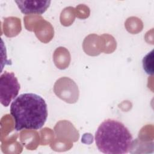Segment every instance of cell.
<instances>
[{
  "instance_id": "3957f363",
  "label": "cell",
  "mask_w": 154,
  "mask_h": 154,
  "mask_svg": "<svg viewBox=\"0 0 154 154\" xmlns=\"http://www.w3.org/2000/svg\"><path fill=\"white\" fill-rule=\"evenodd\" d=\"M20 84L14 73L4 72L0 76V102L7 107L19 94Z\"/></svg>"
},
{
  "instance_id": "5b68a950",
  "label": "cell",
  "mask_w": 154,
  "mask_h": 154,
  "mask_svg": "<svg viewBox=\"0 0 154 154\" xmlns=\"http://www.w3.org/2000/svg\"><path fill=\"white\" fill-rule=\"evenodd\" d=\"M153 50L148 53L143 59V69L148 75H153Z\"/></svg>"
},
{
  "instance_id": "7a4b0ae2",
  "label": "cell",
  "mask_w": 154,
  "mask_h": 154,
  "mask_svg": "<svg viewBox=\"0 0 154 154\" xmlns=\"http://www.w3.org/2000/svg\"><path fill=\"white\" fill-rule=\"evenodd\" d=\"M96 145L107 154H125L132 147L133 138L129 129L120 122L108 119L98 127L95 134Z\"/></svg>"
},
{
  "instance_id": "6da1fadb",
  "label": "cell",
  "mask_w": 154,
  "mask_h": 154,
  "mask_svg": "<svg viewBox=\"0 0 154 154\" xmlns=\"http://www.w3.org/2000/svg\"><path fill=\"white\" fill-rule=\"evenodd\" d=\"M10 114L15 122L16 131L38 130L43 126L47 120V104L38 94L23 93L12 102Z\"/></svg>"
},
{
  "instance_id": "277c9868",
  "label": "cell",
  "mask_w": 154,
  "mask_h": 154,
  "mask_svg": "<svg viewBox=\"0 0 154 154\" xmlns=\"http://www.w3.org/2000/svg\"><path fill=\"white\" fill-rule=\"evenodd\" d=\"M18 8L24 14H42L49 8L51 1H15Z\"/></svg>"
}]
</instances>
